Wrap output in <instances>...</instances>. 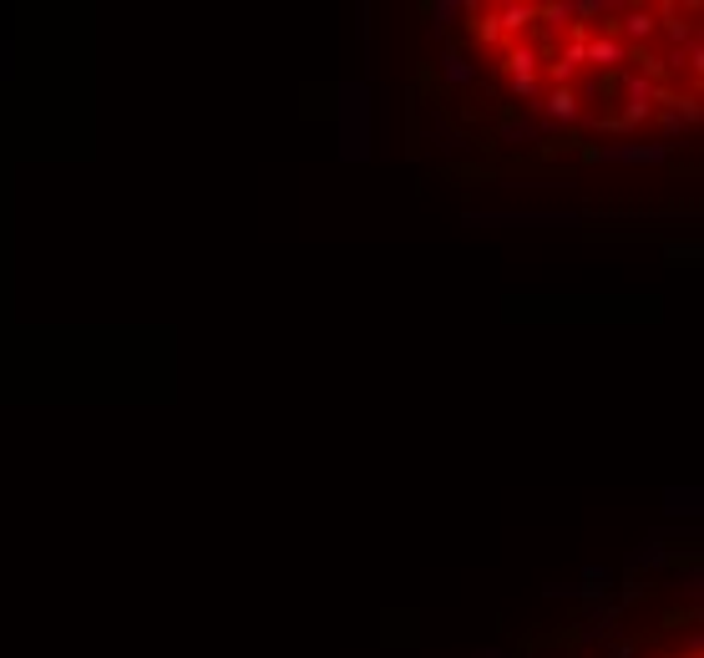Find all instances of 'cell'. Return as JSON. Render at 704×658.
Instances as JSON below:
<instances>
[{"instance_id":"24","label":"cell","mask_w":704,"mask_h":658,"mask_svg":"<svg viewBox=\"0 0 704 658\" xmlns=\"http://www.w3.org/2000/svg\"><path fill=\"white\" fill-rule=\"evenodd\" d=\"M472 658H507V653H502V648H497V643H492V648H477V653H472Z\"/></svg>"},{"instance_id":"13","label":"cell","mask_w":704,"mask_h":658,"mask_svg":"<svg viewBox=\"0 0 704 658\" xmlns=\"http://www.w3.org/2000/svg\"><path fill=\"white\" fill-rule=\"evenodd\" d=\"M623 56H629V46H623L618 36H598V41L583 51V61H593V66H618Z\"/></svg>"},{"instance_id":"5","label":"cell","mask_w":704,"mask_h":658,"mask_svg":"<svg viewBox=\"0 0 704 658\" xmlns=\"http://www.w3.org/2000/svg\"><path fill=\"white\" fill-rule=\"evenodd\" d=\"M618 623H623V613H618L613 603H593V608L583 613V623H578V638H583V643H603V648H608V643L618 638Z\"/></svg>"},{"instance_id":"18","label":"cell","mask_w":704,"mask_h":658,"mask_svg":"<svg viewBox=\"0 0 704 658\" xmlns=\"http://www.w3.org/2000/svg\"><path fill=\"white\" fill-rule=\"evenodd\" d=\"M644 593H649V588H644V583L634 578V572H629V578L618 583V598H613V608H618V613H623V608H634V603H639Z\"/></svg>"},{"instance_id":"23","label":"cell","mask_w":704,"mask_h":658,"mask_svg":"<svg viewBox=\"0 0 704 658\" xmlns=\"http://www.w3.org/2000/svg\"><path fill=\"white\" fill-rule=\"evenodd\" d=\"M355 36H360V41H370V6H360V11H355Z\"/></svg>"},{"instance_id":"9","label":"cell","mask_w":704,"mask_h":658,"mask_svg":"<svg viewBox=\"0 0 704 658\" xmlns=\"http://www.w3.org/2000/svg\"><path fill=\"white\" fill-rule=\"evenodd\" d=\"M436 71L451 81V87H472V81H477V66H472V56H466V51H456V46H446V51H441Z\"/></svg>"},{"instance_id":"4","label":"cell","mask_w":704,"mask_h":658,"mask_svg":"<svg viewBox=\"0 0 704 658\" xmlns=\"http://www.w3.org/2000/svg\"><path fill=\"white\" fill-rule=\"evenodd\" d=\"M466 223L472 228H507V223H517V228H573L578 213H466Z\"/></svg>"},{"instance_id":"22","label":"cell","mask_w":704,"mask_h":658,"mask_svg":"<svg viewBox=\"0 0 704 658\" xmlns=\"http://www.w3.org/2000/svg\"><path fill=\"white\" fill-rule=\"evenodd\" d=\"M634 653H639L634 638H613V643H608V658H634Z\"/></svg>"},{"instance_id":"14","label":"cell","mask_w":704,"mask_h":658,"mask_svg":"<svg viewBox=\"0 0 704 658\" xmlns=\"http://www.w3.org/2000/svg\"><path fill=\"white\" fill-rule=\"evenodd\" d=\"M497 16V31L502 36H517V31H527L532 21H537V6H502V11H492Z\"/></svg>"},{"instance_id":"15","label":"cell","mask_w":704,"mask_h":658,"mask_svg":"<svg viewBox=\"0 0 704 658\" xmlns=\"http://www.w3.org/2000/svg\"><path fill=\"white\" fill-rule=\"evenodd\" d=\"M507 66H512V76H532L537 46H532V41H512V46H507Z\"/></svg>"},{"instance_id":"20","label":"cell","mask_w":704,"mask_h":658,"mask_svg":"<svg viewBox=\"0 0 704 658\" xmlns=\"http://www.w3.org/2000/svg\"><path fill=\"white\" fill-rule=\"evenodd\" d=\"M664 254H669V259H689V264H699V259H704V249H699V243H669Z\"/></svg>"},{"instance_id":"8","label":"cell","mask_w":704,"mask_h":658,"mask_svg":"<svg viewBox=\"0 0 704 658\" xmlns=\"http://www.w3.org/2000/svg\"><path fill=\"white\" fill-rule=\"evenodd\" d=\"M466 142H472V137H466V132L446 117V112H431V147H436V152H446V157H451V152H466Z\"/></svg>"},{"instance_id":"1","label":"cell","mask_w":704,"mask_h":658,"mask_svg":"<svg viewBox=\"0 0 704 658\" xmlns=\"http://www.w3.org/2000/svg\"><path fill=\"white\" fill-rule=\"evenodd\" d=\"M370 87L345 81L340 87V162H365L375 152V127H370Z\"/></svg>"},{"instance_id":"7","label":"cell","mask_w":704,"mask_h":658,"mask_svg":"<svg viewBox=\"0 0 704 658\" xmlns=\"http://www.w3.org/2000/svg\"><path fill=\"white\" fill-rule=\"evenodd\" d=\"M613 31H623L629 41H654V36H659V11H644V6H634V11H618Z\"/></svg>"},{"instance_id":"12","label":"cell","mask_w":704,"mask_h":658,"mask_svg":"<svg viewBox=\"0 0 704 658\" xmlns=\"http://www.w3.org/2000/svg\"><path fill=\"white\" fill-rule=\"evenodd\" d=\"M497 142H502V147H527V142H537L532 117H507V122H497Z\"/></svg>"},{"instance_id":"19","label":"cell","mask_w":704,"mask_h":658,"mask_svg":"<svg viewBox=\"0 0 704 658\" xmlns=\"http://www.w3.org/2000/svg\"><path fill=\"white\" fill-rule=\"evenodd\" d=\"M472 16H477V26H472V31H477V41H482V46H497V41H502V31H497V16H482L477 6H472Z\"/></svg>"},{"instance_id":"16","label":"cell","mask_w":704,"mask_h":658,"mask_svg":"<svg viewBox=\"0 0 704 658\" xmlns=\"http://www.w3.org/2000/svg\"><path fill=\"white\" fill-rule=\"evenodd\" d=\"M512 97L532 112V107L542 102V81H537V76H512Z\"/></svg>"},{"instance_id":"3","label":"cell","mask_w":704,"mask_h":658,"mask_svg":"<svg viewBox=\"0 0 704 658\" xmlns=\"http://www.w3.org/2000/svg\"><path fill=\"white\" fill-rule=\"evenodd\" d=\"M532 117H547V122L563 132V127H578L588 117V107H583V97L573 87H553V92H542V102L532 107Z\"/></svg>"},{"instance_id":"10","label":"cell","mask_w":704,"mask_h":658,"mask_svg":"<svg viewBox=\"0 0 704 658\" xmlns=\"http://www.w3.org/2000/svg\"><path fill=\"white\" fill-rule=\"evenodd\" d=\"M664 512L694 522V517L704 512V491H699V486H669V491H664Z\"/></svg>"},{"instance_id":"11","label":"cell","mask_w":704,"mask_h":658,"mask_svg":"<svg viewBox=\"0 0 704 658\" xmlns=\"http://www.w3.org/2000/svg\"><path fill=\"white\" fill-rule=\"evenodd\" d=\"M466 11H472L466 0H431V6H426V16H431V36L441 41V31H451Z\"/></svg>"},{"instance_id":"6","label":"cell","mask_w":704,"mask_h":658,"mask_svg":"<svg viewBox=\"0 0 704 658\" xmlns=\"http://www.w3.org/2000/svg\"><path fill=\"white\" fill-rule=\"evenodd\" d=\"M674 562V552H669V537H664V527L659 532H649L634 552H629V572L639 578V572H659V567H669Z\"/></svg>"},{"instance_id":"17","label":"cell","mask_w":704,"mask_h":658,"mask_svg":"<svg viewBox=\"0 0 704 658\" xmlns=\"http://www.w3.org/2000/svg\"><path fill=\"white\" fill-rule=\"evenodd\" d=\"M679 593H684L689 603H699V593H704V567H699V562L679 567Z\"/></svg>"},{"instance_id":"2","label":"cell","mask_w":704,"mask_h":658,"mask_svg":"<svg viewBox=\"0 0 704 658\" xmlns=\"http://www.w3.org/2000/svg\"><path fill=\"white\" fill-rule=\"evenodd\" d=\"M593 162H608V168H664L674 157V147L664 142H603V147H588Z\"/></svg>"},{"instance_id":"21","label":"cell","mask_w":704,"mask_h":658,"mask_svg":"<svg viewBox=\"0 0 704 658\" xmlns=\"http://www.w3.org/2000/svg\"><path fill=\"white\" fill-rule=\"evenodd\" d=\"M583 583H613V567H603V562H588V567H583Z\"/></svg>"}]
</instances>
